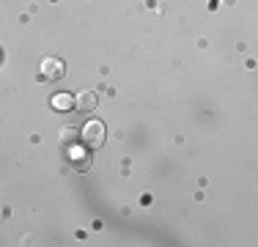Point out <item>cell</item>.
<instances>
[{
	"instance_id": "cell-1",
	"label": "cell",
	"mask_w": 258,
	"mask_h": 247,
	"mask_svg": "<svg viewBox=\"0 0 258 247\" xmlns=\"http://www.w3.org/2000/svg\"><path fill=\"white\" fill-rule=\"evenodd\" d=\"M80 140H83V146L88 148V151H96V148H102L104 140H107L104 124H102V121H88V124L83 127V132H80Z\"/></svg>"
},
{
	"instance_id": "cell-2",
	"label": "cell",
	"mask_w": 258,
	"mask_h": 247,
	"mask_svg": "<svg viewBox=\"0 0 258 247\" xmlns=\"http://www.w3.org/2000/svg\"><path fill=\"white\" fill-rule=\"evenodd\" d=\"M66 159H69L72 170H77V173H88V170H91V165H94L91 154L85 151V148H77V146H72L69 151H66Z\"/></svg>"
},
{
	"instance_id": "cell-3",
	"label": "cell",
	"mask_w": 258,
	"mask_h": 247,
	"mask_svg": "<svg viewBox=\"0 0 258 247\" xmlns=\"http://www.w3.org/2000/svg\"><path fill=\"white\" fill-rule=\"evenodd\" d=\"M66 74V64L58 58H44L41 60V80H60Z\"/></svg>"
},
{
	"instance_id": "cell-4",
	"label": "cell",
	"mask_w": 258,
	"mask_h": 247,
	"mask_svg": "<svg viewBox=\"0 0 258 247\" xmlns=\"http://www.w3.org/2000/svg\"><path fill=\"white\" fill-rule=\"evenodd\" d=\"M96 102H99V99H96L94 91H83V94L75 99V107H77V113L88 115V113H94V110H96Z\"/></svg>"
},
{
	"instance_id": "cell-5",
	"label": "cell",
	"mask_w": 258,
	"mask_h": 247,
	"mask_svg": "<svg viewBox=\"0 0 258 247\" xmlns=\"http://www.w3.org/2000/svg\"><path fill=\"white\" fill-rule=\"evenodd\" d=\"M52 107H55V110H60V113H66V110L75 107V99H72L69 94H58V96L52 99Z\"/></svg>"
},
{
	"instance_id": "cell-6",
	"label": "cell",
	"mask_w": 258,
	"mask_h": 247,
	"mask_svg": "<svg viewBox=\"0 0 258 247\" xmlns=\"http://www.w3.org/2000/svg\"><path fill=\"white\" fill-rule=\"evenodd\" d=\"M75 140H77V132L72 127L60 129V143H63V146H75Z\"/></svg>"
}]
</instances>
